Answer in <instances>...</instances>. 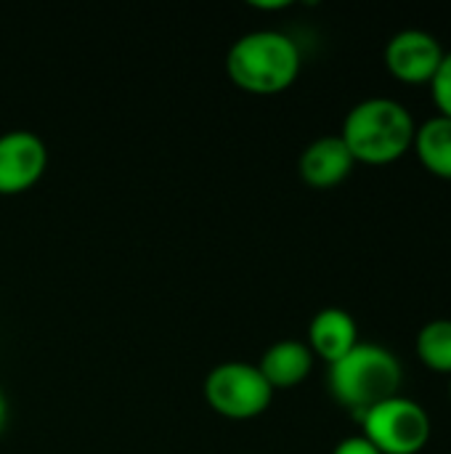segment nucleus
Segmentation results:
<instances>
[{"label":"nucleus","mask_w":451,"mask_h":454,"mask_svg":"<svg viewBox=\"0 0 451 454\" xmlns=\"http://www.w3.org/2000/svg\"><path fill=\"white\" fill-rule=\"evenodd\" d=\"M5 426H8V396L0 388V434L5 431Z\"/></svg>","instance_id":"obj_15"},{"label":"nucleus","mask_w":451,"mask_h":454,"mask_svg":"<svg viewBox=\"0 0 451 454\" xmlns=\"http://www.w3.org/2000/svg\"><path fill=\"white\" fill-rule=\"evenodd\" d=\"M258 370L268 380V386L276 391H290L306 383V378L314 370V354L303 340H276L266 348V354L258 362Z\"/></svg>","instance_id":"obj_10"},{"label":"nucleus","mask_w":451,"mask_h":454,"mask_svg":"<svg viewBox=\"0 0 451 454\" xmlns=\"http://www.w3.org/2000/svg\"><path fill=\"white\" fill-rule=\"evenodd\" d=\"M420 165L441 178V181H451V120L449 117H431L423 125H417L415 133V146Z\"/></svg>","instance_id":"obj_11"},{"label":"nucleus","mask_w":451,"mask_h":454,"mask_svg":"<svg viewBox=\"0 0 451 454\" xmlns=\"http://www.w3.org/2000/svg\"><path fill=\"white\" fill-rule=\"evenodd\" d=\"M417 122L412 112L388 96H372L351 106L343 120L340 138L351 157L364 165H393L415 146Z\"/></svg>","instance_id":"obj_1"},{"label":"nucleus","mask_w":451,"mask_h":454,"mask_svg":"<svg viewBox=\"0 0 451 454\" xmlns=\"http://www.w3.org/2000/svg\"><path fill=\"white\" fill-rule=\"evenodd\" d=\"M417 356L420 362L439 375L451 378V319H433L417 333Z\"/></svg>","instance_id":"obj_12"},{"label":"nucleus","mask_w":451,"mask_h":454,"mask_svg":"<svg viewBox=\"0 0 451 454\" xmlns=\"http://www.w3.org/2000/svg\"><path fill=\"white\" fill-rule=\"evenodd\" d=\"M444 45L425 29H401L385 43V69L404 85H431L444 64Z\"/></svg>","instance_id":"obj_6"},{"label":"nucleus","mask_w":451,"mask_h":454,"mask_svg":"<svg viewBox=\"0 0 451 454\" xmlns=\"http://www.w3.org/2000/svg\"><path fill=\"white\" fill-rule=\"evenodd\" d=\"M303 67L298 43L279 29H255L237 37L226 53L229 80L247 93L274 96L295 85Z\"/></svg>","instance_id":"obj_2"},{"label":"nucleus","mask_w":451,"mask_h":454,"mask_svg":"<svg viewBox=\"0 0 451 454\" xmlns=\"http://www.w3.org/2000/svg\"><path fill=\"white\" fill-rule=\"evenodd\" d=\"M449 399H451V378H449Z\"/></svg>","instance_id":"obj_16"},{"label":"nucleus","mask_w":451,"mask_h":454,"mask_svg":"<svg viewBox=\"0 0 451 454\" xmlns=\"http://www.w3.org/2000/svg\"><path fill=\"white\" fill-rule=\"evenodd\" d=\"M48 170L45 141L24 128L0 136V194L16 197L37 186Z\"/></svg>","instance_id":"obj_7"},{"label":"nucleus","mask_w":451,"mask_h":454,"mask_svg":"<svg viewBox=\"0 0 451 454\" xmlns=\"http://www.w3.org/2000/svg\"><path fill=\"white\" fill-rule=\"evenodd\" d=\"M362 436L380 454H420L431 442V418L425 407L407 396H393L362 418Z\"/></svg>","instance_id":"obj_4"},{"label":"nucleus","mask_w":451,"mask_h":454,"mask_svg":"<svg viewBox=\"0 0 451 454\" xmlns=\"http://www.w3.org/2000/svg\"><path fill=\"white\" fill-rule=\"evenodd\" d=\"M428 88H431V96H433L439 114L451 120V51L444 56V64L439 67V72Z\"/></svg>","instance_id":"obj_13"},{"label":"nucleus","mask_w":451,"mask_h":454,"mask_svg":"<svg viewBox=\"0 0 451 454\" xmlns=\"http://www.w3.org/2000/svg\"><path fill=\"white\" fill-rule=\"evenodd\" d=\"M359 325L346 309H322L308 325V348L314 359L327 364L343 359L354 346H359Z\"/></svg>","instance_id":"obj_9"},{"label":"nucleus","mask_w":451,"mask_h":454,"mask_svg":"<svg viewBox=\"0 0 451 454\" xmlns=\"http://www.w3.org/2000/svg\"><path fill=\"white\" fill-rule=\"evenodd\" d=\"M332 454H380L375 450V444L372 442H367L364 436H348V439H343Z\"/></svg>","instance_id":"obj_14"},{"label":"nucleus","mask_w":451,"mask_h":454,"mask_svg":"<svg viewBox=\"0 0 451 454\" xmlns=\"http://www.w3.org/2000/svg\"><path fill=\"white\" fill-rule=\"evenodd\" d=\"M205 402L229 420H253L274 402V388L250 362H223L205 378Z\"/></svg>","instance_id":"obj_5"},{"label":"nucleus","mask_w":451,"mask_h":454,"mask_svg":"<svg viewBox=\"0 0 451 454\" xmlns=\"http://www.w3.org/2000/svg\"><path fill=\"white\" fill-rule=\"evenodd\" d=\"M327 383L335 402L362 418L375 404L399 396L404 367L385 346L359 343L343 359L330 364Z\"/></svg>","instance_id":"obj_3"},{"label":"nucleus","mask_w":451,"mask_h":454,"mask_svg":"<svg viewBox=\"0 0 451 454\" xmlns=\"http://www.w3.org/2000/svg\"><path fill=\"white\" fill-rule=\"evenodd\" d=\"M354 168H356V160L351 157L340 136H322L311 141L298 160L300 178L314 189L340 186L354 173Z\"/></svg>","instance_id":"obj_8"}]
</instances>
